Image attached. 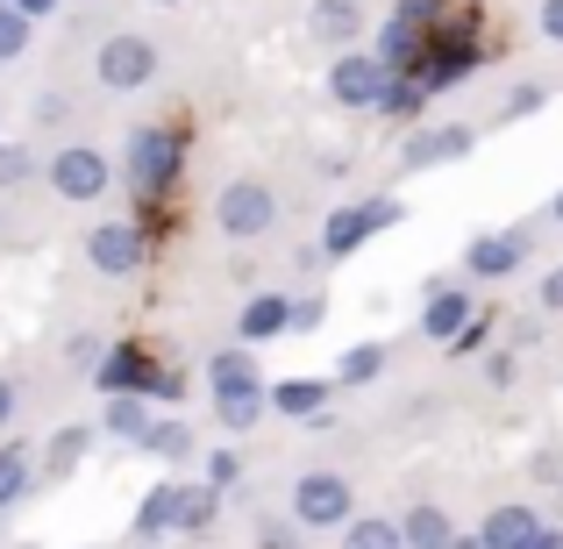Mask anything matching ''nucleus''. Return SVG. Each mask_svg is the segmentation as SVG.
Instances as JSON below:
<instances>
[{
	"label": "nucleus",
	"mask_w": 563,
	"mask_h": 549,
	"mask_svg": "<svg viewBox=\"0 0 563 549\" xmlns=\"http://www.w3.org/2000/svg\"><path fill=\"white\" fill-rule=\"evenodd\" d=\"M214 485H157L151 499H143V514H136V528L143 536H165V528H207L214 521Z\"/></svg>",
	"instance_id": "1"
},
{
	"label": "nucleus",
	"mask_w": 563,
	"mask_h": 549,
	"mask_svg": "<svg viewBox=\"0 0 563 549\" xmlns=\"http://www.w3.org/2000/svg\"><path fill=\"white\" fill-rule=\"evenodd\" d=\"M214 221H221V235H235V243H257V235L278 221V193L264 179H235V186H221Z\"/></svg>",
	"instance_id": "2"
},
{
	"label": "nucleus",
	"mask_w": 563,
	"mask_h": 549,
	"mask_svg": "<svg viewBox=\"0 0 563 549\" xmlns=\"http://www.w3.org/2000/svg\"><path fill=\"white\" fill-rule=\"evenodd\" d=\"M93 72H100L108 94H136V86L157 79V43L151 36H108L100 57H93Z\"/></svg>",
	"instance_id": "3"
},
{
	"label": "nucleus",
	"mask_w": 563,
	"mask_h": 549,
	"mask_svg": "<svg viewBox=\"0 0 563 549\" xmlns=\"http://www.w3.org/2000/svg\"><path fill=\"white\" fill-rule=\"evenodd\" d=\"M292 521L300 528H343L350 521V485L335 479V471H307V479L292 485Z\"/></svg>",
	"instance_id": "4"
},
{
	"label": "nucleus",
	"mask_w": 563,
	"mask_h": 549,
	"mask_svg": "<svg viewBox=\"0 0 563 549\" xmlns=\"http://www.w3.org/2000/svg\"><path fill=\"white\" fill-rule=\"evenodd\" d=\"M399 215H407L399 200H364V207H343V215L329 221V235H321V250H329V257H350V250H357V243H372L378 229H393Z\"/></svg>",
	"instance_id": "5"
},
{
	"label": "nucleus",
	"mask_w": 563,
	"mask_h": 549,
	"mask_svg": "<svg viewBox=\"0 0 563 549\" xmlns=\"http://www.w3.org/2000/svg\"><path fill=\"white\" fill-rule=\"evenodd\" d=\"M108 179H114V165H108L100 151H86V143H71V151L51 157V186L65 193V200H100V193H108Z\"/></svg>",
	"instance_id": "6"
},
{
	"label": "nucleus",
	"mask_w": 563,
	"mask_h": 549,
	"mask_svg": "<svg viewBox=\"0 0 563 549\" xmlns=\"http://www.w3.org/2000/svg\"><path fill=\"white\" fill-rule=\"evenodd\" d=\"M207 385H214V399H264V378H257V358H250V343L214 350V358H207Z\"/></svg>",
	"instance_id": "7"
},
{
	"label": "nucleus",
	"mask_w": 563,
	"mask_h": 549,
	"mask_svg": "<svg viewBox=\"0 0 563 549\" xmlns=\"http://www.w3.org/2000/svg\"><path fill=\"white\" fill-rule=\"evenodd\" d=\"M86 257H93L108 278H129L143 264V235L129 229V221H100V229L86 235Z\"/></svg>",
	"instance_id": "8"
},
{
	"label": "nucleus",
	"mask_w": 563,
	"mask_h": 549,
	"mask_svg": "<svg viewBox=\"0 0 563 549\" xmlns=\"http://www.w3.org/2000/svg\"><path fill=\"white\" fill-rule=\"evenodd\" d=\"M129 165H136V186L143 193H157L172 179V165H179V143L165 136V129H136V136H129Z\"/></svg>",
	"instance_id": "9"
},
{
	"label": "nucleus",
	"mask_w": 563,
	"mask_h": 549,
	"mask_svg": "<svg viewBox=\"0 0 563 549\" xmlns=\"http://www.w3.org/2000/svg\"><path fill=\"white\" fill-rule=\"evenodd\" d=\"M464 151H471V129L442 122V129H421V136L399 151V165H407V172H435V165H450V157H464Z\"/></svg>",
	"instance_id": "10"
},
{
	"label": "nucleus",
	"mask_w": 563,
	"mask_h": 549,
	"mask_svg": "<svg viewBox=\"0 0 563 549\" xmlns=\"http://www.w3.org/2000/svg\"><path fill=\"white\" fill-rule=\"evenodd\" d=\"M378 86H385V65H378V57H335L329 94L343 100V108H378Z\"/></svg>",
	"instance_id": "11"
},
{
	"label": "nucleus",
	"mask_w": 563,
	"mask_h": 549,
	"mask_svg": "<svg viewBox=\"0 0 563 549\" xmlns=\"http://www.w3.org/2000/svg\"><path fill=\"white\" fill-rule=\"evenodd\" d=\"M286 329H292V300L286 293H257V300L243 307V321H235L243 343H272V336H286Z\"/></svg>",
	"instance_id": "12"
},
{
	"label": "nucleus",
	"mask_w": 563,
	"mask_h": 549,
	"mask_svg": "<svg viewBox=\"0 0 563 549\" xmlns=\"http://www.w3.org/2000/svg\"><path fill=\"white\" fill-rule=\"evenodd\" d=\"M329 393H335V385H321V378H278V385H264V407H278V414H300V421H314V414L329 407Z\"/></svg>",
	"instance_id": "13"
},
{
	"label": "nucleus",
	"mask_w": 563,
	"mask_h": 549,
	"mask_svg": "<svg viewBox=\"0 0 563 549\" xmlns=\"http://www.w3.org/2000/svg\"><path fill=\"white\" fill-rule=\"evenodd\" d=\"M521 250H528V235H478V243H471V272L478 278H507L514 264H521Z\"/></svg>",
	"instance_id": "14"
},
{
	"label": "nucleus",
	"mask_w": 563,
	"mask_h": 549,
	"mask_svg": "<svg viewBox=\"0 0 563 549\" xmlns=\"http://www.w3.org/2000/svg\"><path fill=\"white\" fill-rule=\"evenodd\" d=\"M464 321H471V300H464V293H435V300H428V315H421V336L456 343V336H464Z\"/></svg>",
	"instance_id": "15"
},
{
	"label": "nucleus",
	"mask_w": 563,
	"mask_h": 549,
	"mask_svg": "<svg viewBox=\"0 0 563 549\" xmlns=\"http://www.w3.org/2000/svg\"><path fill=\"white\" fill-rule=\"evenodd\" d=\"M343 549H407L393 514H357V521H343Z\"/></svg>",
	"instance_id": "16"
},
{
	"label": "nucleus",
	"mask_w": 563,
	"mask_h": 549,
	"mask_svg": "<svg viewBox=\"0 0 563 549\" xmlns=\"http://www.w3.org/2000/svg\"><path fill=\"white\" fill-rule=\"evenodd\" d=\"M357 29H364L357 0H314V36H321V43H335V51H343Z\"/></svg>",
	"instance_id": "17"
},
{
	"label": "nucleus",
	"mask_w": 563,
	"mask_h": 549,
	"mask_svg": "<svg viewBox=\"0 0 563 549\" xmlns=\"http://www.w3.org/2000/svg\"><path fill=\"white\" fill-rule=\"evenodd\" d=\"M143 385H151V371H143L136 350H108V358H100V393H143Z\"/></svg>",
	"instance_id": "18"
},
{
	"label": "nucleus",
	"mask_w": 563,
	"mask_h": 549,
	"mask_svg": "<svg viewBox=\"0 0 563 549\" xmlns=\"http://www.w3.org/2000/svg\"><path fill=\"white\" fill-rule=\"evenodd\" d=\"M478 536H485V549H514V542L536 536V514H528V507H493Z\"/></svg>",
	"instance_id": "19"
},
{
	"label": "nucleus",
	"mask_w": 563,
	"mask_h": 549,
	"mask_svg": "<svg viewBox=\"0 0 563 549\" xmlns=\"http://www.w3.org/2000/svg\"><path fill=\"white\" fill-rule=\"evenodd\" d=\"M399 536H407V549H442L456 528H450V514H442V507H413L407 521H399Z\"/></svg>",
	"instance_id": "20"
},
{
	"label": "nucleus",
	"mask_w": 563,
	"mask_h": 549,
	"mask_svg": "<svg viewBox=\"0 0 563 549\" xmlns=\"http://www.w3.org/2000/svg\"><path fill=\"white\" fill-rule=\"evenodd\" d=\"M136 442H143L151 457H165V464H179V457L192 450V428H186V421H151Z\"/></svg>",
	"instance_id": "21"
},
{
	"label": "nucleus",
	"mask_w": 563,
	"mask_h": 549,
	"mask_svg": "<svg viewBox=\"0 0 563 549\" xmlns=\"http://www.w3.org/2000/svg\"><path fill=\"white\" fill-rule=\"evenodd\" d=\"M151 428V399L143 393H114L108 399V436H143Z\"/></svg>",
	"instance_id": "22"
},
{
	"label": "nucleus",
	"mask_w": 563,
	"mask_h": 549,
	"mask_svg": "<svg viewBox=\"0 0 563 549\" xmlns=\"http://www.w3.org/2000/svg\"><path fill=\"white\" fill-rule=\"evenodd\" d=\"M378 114H399V122H413V114H421V86H413V79H393V72H385V86H378Z\"/></svg>",
	"instance_id": "23"
},
{
	"label": "nucleus",
	"mask_w": 563,
	"mask_h": 549,
	"mask_svg": "<svg viewBox=\"0 0 563 549\" xmlns=\"http://www.w3.org/2000/svg\"><path fill=\"white\" fill-rule=\"evenodd\" d=\"M407 57H413V22H399V14H393V22L378 29V65L393 72V65H407Z\"/></svg>",
	"instance_id": "24"
},
{
	"label": "nucleus",
	"mask_w": 563,
	"mask_h": 549,
	"mask_svg": "<svg viewBox=\"0 0 563 549\" xmlns=\"http://www.w3.org/2000/svg\"><path fill=\"white\" fill-rule=\"evenodd\" d=\"M378 364H385V350H378V343L350 350V358L335 364V385H364V378H378Z\"/></svg>",
	"instance_id": "25"
},
{
	"label": "nucleus",
	"mask_w": 563,
	"mask_h": 549,
	"mask_svg": "<svg viewBox=\"0 0 563 549\" xmlns=\"http://www.w3.org/2000/svg\"><path fill=\"white\" fill-rule=\"evenodd\" d=\"M22 51H29V14H14L0 0V57H22Z\"/></svg>",
	"instance_id": "26"
},
{
	"label": "nucleus",
	"mask_w": 563,
	"mask_h": 549,
	"mask_svg": "<svg viewBox=\"0 0 563 549\" xmlns=\"http://www.w3.org/2000/svg\"><path fill=\"white\" fill-rule=\"evenodd\" d=\"M86 442H93L86 428H65V436L51 442V479H57V471H71V464H79V457H86Z\"/></svg>",
	"instance_id": "27"
},
{
	"label": "nucleus",
	"mask_w": 563,
	"mask_h": 549,
	"mask_svg": "<svg viewBox=\"0 0 563 549\" xmlns=\"http://www.w3.org/2000/svg\"><path fill=\"white\" fill-rule=\"evenodd\" d=\"M29 485V464H22V450H0V507H14V493Z\"/></svg>",
	"instance_id": "28"
},
{
	"label": "nucleus",
	"mask_w": 563,
	"mask_h": 549,
	"mask_svg": "<svg viewBox=\"0 0 563 549\" xmlns=\"http://www.w3.org/2000/svg\"><path fill=\"white\" fill-rule=\"evenodd\" d=\"M29 165H36V157H29L22 143H0V186H22V179H29Z\"/></svg>",
	"instance_id": "29"
},
{
	"label": "nucleus",
	"mask_w": 563,
	"mask_h": 549,
	"mask_svg": "<svg viewBox=\"0 0 563 549\" xmlns=\"http://www.w3.org/2000/svg\"><path fill=\"white\" fill-rule=\"evenodd\" d=\"M235 479H243V457H235V450L207 457V485H214V493H221V485H235Z\"/></svg>",
	"instance_id": "30"
},
{
	"label": "nucleus",
	"mask_w": 563,
	"mask_h": 549,
	"mask_svg": "<svg viewBox=\"0 0 563 549\" xmlns=\"http://www.w3.org/2000/svg\"><path fill=\"white\" fill-rule=\"evenodd\" d=\"M214 407H221V428H250L264 414V399H214Z\"/></svg>",
	"instance_id": "31"
},
{
	"label": "nucleus",
	"mask_w": 563,
	"mask_h": 549,
	"mask_svg": "<svg viewBox=\"0 0 563 549\" xmlns=\"http://www.w3.org/2000/svg\"><path fill=\"white\" fill-rule=\"evenodd\" d=\"M542 108V86H514V100H507V114H536Z\"/></svg>",
	"instance_id": "32"
},
{
	"label": "nucleus",
	"mask_w": 563,
	"mask_h": 549,
	"mask_svg": "<svg viewBox=\"0 0 563 549\" xmlns=\"http://www.w3.org/2000/svg\"><path fill=\"white\" fill-rule=\"evenodd\" d=\"M36 114H43V122H65L71 100H65V94H43V100H36Z\"/></svg>",
	"instance_id": "33"
},
{
	"label": "nucleus",
	"mask_w": 563,
	"mask_h": 549,
	"mask_svg": "<svg viewBox=\"0 0 563 549\" xmlns=\"http://www.w3.org/2000/svg\"><path fill=\"white\" fill-rule=\"evenodd\" d=\"M485 378H493V385H514V358H507V350H499V358H485Z\"/></svg>",
	"instance_id": "34"
},
{
	"label": "nucleus",
	"mask_w": 563,
	"mask_h": 549,
	"mask_svg": "<svg viewBox=\"0 0 563 549\" xmlns=\"http://www.w3.org/2000/svg\"><path fill=\"white\" fill-rule=\"evenodd\" d=\"M542 307H556V315H563V264H556L550 278H542Z\"/></svg>",
	"instance_id": "35"
},
{
	"label": "nucleus",
	"mask_w": 563,
	"mask_h": 549,
	"mask_svg": "<svg viewBox=\"0 0 563 549\" xmlns=\"http://www.w3.org/2000/svg\"><path fill=\"white\" fill-rule=\"evenodd\" d=\"M542 29H550V36L563 43V0H542Z\"/></svg>",
	"instance_id": "36"
},
{
	"label": "nucleus",
	"mask_w": 563,
	"mask_h": 549,
	"mask_svg": "<svg viewBox=\"0 0 563 549\" xmlns=\"http://www.w3.org/2000/svg\"><path fill=\"white\" fill-rule=\"evenodd\" d=\"M14 14H29V22H36V14H57V0H8Z\"/></svg>",
	"instance_id": "37"
},
{
	"label": "nucleus",
	"mask_w": 563,
	"mask_h": 549,
	"mask_svg": "<svg viewBox=\"0 0 563 549\" xmlns=\"http://www.w3.org/2000/svg\"><path fill=\"white\" fill-rule=\"evenodd\" d=\"M514 549H563V536H556V528H536V536H528V542H514Z\"/></svg>",
	"instance_id": "38"
},
{
	"label": "nucleus",
	"mask_w": 563,
	"mask_h": 549,
	"mask_svg": "<svg viewBox=\"0 0 563 549\" xmlns=\"http://www.w3.org/2000/svg\"><path fill=\"white\" fill-rule=\"evenodd\" d=\"M8 414H14V385L0 378V428H8Z\"/></svg>",
	"instance_id": "39"
},
{
	"label": "nucleus",
	"mask_w": 563,
	"mask_h": 549,
	"mask_svg": "<svg viewBox=\"0 0 563 549\" xmlns=\"http://www.w3.org/2000/svg\"><path fill=\"white\" fill-rule=\"evenodd\" d=\"M442 549H485V536H450Z\"/></svg>",
	"instance_id": "40"
},
{
	"label": "nucleus",
	"mask_w": 563,
	"mask_h": 549,
	"mask_svg": "<svg viewBox=\"0 0 563 549\" xmlns=\"http://www.w3.org/2000/svg\"><path fill=\"white\" fill-rule=\"evenodd\" d=\"M556 221H563V193H556Z\"/></svg>",
	"instance_id": "41"
},
{
	"label": "nucleus",
	"mask_w": 563,
	"mask_h": 549,
	"mask_svg": "<svg viewBox=\"0 0 563 549\" xmlns=\"http://www.w3.org/2000/svg\"><path fill=\"white\" fill-rule=\"evenodd\" d=\"M157 8H172V0H157Z\"/></svg>",
	"instance_id": "42"
}]
</instances>
